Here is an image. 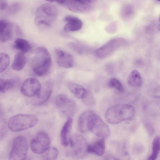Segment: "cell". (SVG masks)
I'll return each mask as SVG.
<instances>
[{"instance_id": "35", "label": "cell", "mask_w": 160, "mask_h": 160, "mask_svg": "<svg viewBox=\"0 0 160 160\" xmlns=\"http://www.w3.org/2000/svg\"><path fill=\"white\" fill-rule=\"evenodd\" d=\"M45 0L47 1L48 2H53L54 1H55V0Z\"/></svg>"}, {"instance_id": "25", "label": "cell", "mask_w": 160, "mask_h": 160, "mask_svg": "<svg viewBox=\"0 0 160 160\" xmlns=\"http://www.w3.org/2000/svg\"><path fill=\"white\" fill-rule=\"evenodd\" d=\"M14 80L0 78V93H4L12 88L14 85Z\"/></svg>"}, {"instance_id": "32", "label": "cell", "mask_w": 160, "mask_h": 160, "mask_svg": "<svg viewBox=\"0 0 160 160\" xmlns=\"http://www.w3.org/2000/svg\"><path fill=\"white\" fill-rule=\"evenodd\" d=\"M8 6V4L6 1L0 0V11L6 10Z\"/></svg>"}, {"instance_id": "12", "label": "cell", "mask_w": 160, "mask_h": 160, "mask_svg": "<svg viewBox=\"0 0 160 160\" xmlns=\"http://www.w3.org/2000/svg\"><path fill=\"white\" fill-rule=\"evenodd\" d=\"M123 39L120 38L113 39L95 52L96 56L99 58H102L112 53L121 44Z\"/></svg>"}, {"instance_id": "24", "label": "cell", "mask_w": 160, "mask_h": 160, "mask_svg": "<svg viewBox=\"0 0 160 160\" xmlns=\"http://www.w3.org/2000/svg\"><path fill=\"white\" fill-rule=\"evenodd\" d=\"M159 150L160 138L159 136H157L154 138L153 140L152 153L148 159L149 160L156 159L158 156Z\"/></svg>"}, {"instance_id": "19", "label": "cell", "mask_w": 160, "mask_h": 160, "mask_svg": "<svg viewBox=\"0 0 160 160\" xmlns=\"http://www.w3.org/2000/svg\"><path fill=\"white\" fill-rule=\"evenodd\" d=\"M27 62V58L24 53L19 52L15 56L12 67L14 70L20 71L22 69Z\"/></svg>"}, {"instance_id": "30", "label": "cell", "mask_w": 160, "mask_h": 160, "mask_svg": "<svg viewBox=\"0 0 160 160\" xmlns=\"http://www.w3.org/2000/svg\"><path fill=\"white\" fill-rule=\"evenodd\" d=\"M21 5L18 2H15L8 5L7 10V13L9 14H14L19 11Z\"/></svg>"}, {"instance_id": "33", "label": "cell", "mask_w": 160, "mask_h": 160, "mask_svg": "<svg viewBox=\"0 0 160 160\" xmlns=\"http://www.w3.org/2000/svg\"><path fill=\"white\" fill-rule=\"evenodd\" d=\"M85 2L87 3L88 4H91L94 2L96 0H80Z\"/></svg>"}, {"instance_id": "23", "label": "cell", "mask_w": 160, "mask_h": 160, "mask_svg": "<svg viewBox=\"0 0 160 160\" xmlns=\"http://www.w3.org/2000/svg\"><path fill=\"white\" fill-rule=\"evenodd\" d=\"M135 14V11L132 6L128 4L124 5L121 11V16L123 19L128 20L132 18Z\"/></svg>"}, {"instance_id": "14", "label": "cell", "mask_w": 160, "mask_h": 160, "mask_svg": "<svg viewBox=\"0 0 160 160\" xmlns=\"http://www.w3.org/2000/svg\"><path fill=\"white\" fill-rule=\"evenodd\" d=\"M67 7L71 11L76 13H82L89 11L92 8L91 4L80 0H68Z\"/></svg>"}, {"instance_id": "11", "label": "cell", "mask_w": 160, "mask_h": 160, "mask_svg": "<svg viewBox=\"0 0 160 160\" xmlns=\"http://www.w3.org/2000/svg\"><path fill=\"white\" fill-rule=\"evenodd\" d=\"M53 85L52 81L49 79L41 86L40 90L36 95V98L34 101V104L42 105L48 99L52 92Z\"/></svg>"}, {"instance_id": "20", "label": "cell", "mask_w": 160, "mask_h": 160, "mask_svg": "<svg viewBox=\"0 0 160 160\" xmlns=\"http://www.w3.org/2000/svg\"><path fill=\"white\" fill-rule=\"evenodd\" d=\"M128 83L135 87H139L142 84V79L139 72L134 70L130 73L128 79Z\"/></svg>"}, {"instance_id": "37", "label": "cell", "mask_w": 160, "mask_h": 160, "mask_svg": "<svg viewBox=\"0 0 160 160\" xmlns=\"http://www.w3.org/2000/svg\"></svg>"}, {"instance_id": "34", "label": "cell", "mask_w": 160, "mask_h": 160, "mask_svg": "<svg viewBox=\"0 0 160 160\" xmlns=\"http://www.w3.org/2000/svg\"><path fill=\"white\" fill-rule=\"evenodd\" d=\"M66 1L67 0H55V1L59 4H63L66 3Z\"/></svg>"}, {"instance_id": "10", "label": "cell", "mask_w": 160, "mask_h": 160, "mask_svg": "<svg viewBox=\"0 0 160 160\" xmlns=\"http://www.w3.org/2000/svg\"><path fill=\"white\" fill-rule=\"evenodd\" d=\"M41 85L39 81L34 78L26 80L22 85L21 91L24 95L28 97L35 96L40 90Z\"/></svg>"}, {"instance_id": "18", "label": "cell", "mask_w": 160, "mask_h": 160, "mask_svg": "<svg viewBox=\"0 0 160 160\" xmlns=\"http://www.w3.org/2000/svg\"><path fill=\"white\" fill-rule=\"evenodd\" d=\"M105 148L104 139L101 138L94 143L88 145L87 152L90 153L102 156L105 152Z\"/></svg>"}, {"instance_id": "2", "label": "cell", "mask_w": 160, "mask_h": 160, "mask_svg": "<svg viewBox=\"0 0 160 160\" xmlns=\"http://www.w3.org/2000/svg\"><path fill=\"white\" fill-rule=\"evenodd\" d=\"M135 109L132 105L126 104H117L112 106L106 112L105 117L110 123L116 124L132 118Z\"/></svg>"}, {"instance_id": "6", "label": "cell", "mask_w": 160, "mask_h": 160, "mask_svg": "<svg viewBox=\"0 0 160 160\" xmlns=\"http://www.w3.org/2000/svg\"><path fill=\"white\" fill-rule=\"evenodd\" d=\"M56 106L61 115L66 118H71L76 108L75 102L64 94L58 95L55 100Z\"/></svg>"}, {"instance_id": "17", "label": "cell", "mask_w": 160, "mask_h": 160, "mask_svg": "<svg viewBox=\"0 0 160 160\" xmlns=\"http://www.w3.org/2000/svg\"><path fill=\"white\" fill-rule=\"evenodd\" d=\"M64 21L67 22L64 27V30L68 31H75L80 30L82 28V21L76 17L68 16L65 17Z\"/></svg>"}, {"instance_id": "9", "label": "cell", "mask_w": 160, "mask_h": 160, "mask_svg": "<svg viewBox=\"0 0 160 160\" xmlns=\"http://www.w3.org/2000/svg\"><path fill=\"white\" fill-rule=\"evenodd\" d=\"M50 139L48 135L43 132H40L31 141L30 147L34 153H43L50 147Z\"/></svg>"}, {"instance_id": "22", "label": "cell", "mask_w": 160, "mask_h": 160, "mask_svg": "<svg viewBox=\"0 0 160 160\" xmlns=\"http://www.w3.org/2000/svg\"><path fill=\"white\" fill-rule=\"evenodd\" d=\"M68 87L70 91L79 99H82L87 91L82 86L75 83H70Z\"/></svg>"}, {"instance_id": "28", "label": "cell", "mask_w": 160, "mask_h": 160, "mask_svg": "<svg viewBox=\"0 0 160 160\" xmlns=\"http://www.w3.org/2000/svg\"><path fill=\"white\" fill-rule=\"evenodd\" d=\"M86 105L88 106H92L95 105V101L92 93L89 91L87 90V92L82 99Z\"/></svg>"}, {"instance_id": "8", "label": "cell", "mask_w": 160, "mask_h": 160, "mask_svg": "<svg viewBox=\"0 0 160 160\" xmlns=\"http://www.w3.org/2000/svg\"><path fill=\"white\" fill-rule=\"evenodd\" d=\"M69 142L72 151L75 156L82 158L87 152L88 145L85 138L81 135L73 134L70 136Z\"/></svg>"}, {"instance_id": "1", "label": "cell", "mask_w": 160, "mask_h": 160, "mask_svg": "<svg viewBox=\"0 0 160 160\" xmlns=\"http://www.w3.org/2000/svg\"><path fill=\"white\" fill-rule=\"evenodd\" d=\"M78 126L82 132L90 131L100 138L108 137L110 133L108 125L95 112L87 110L82 112L79 117Z\"/></svg>"}, {"instance_id": "31", "label": "cell", "mask_w": 160, "mask_h": 160, "mask_svg": "<svg viewBox=\"0 0 160 160\" xmlns=\"http://www.w3.org/2000/svg\"><path fill=\"white\" fill-rule=\"evenodd\" d=\"M68 47L72 50L79 54L84 52L85 48L83 46L76 42H71L68 43Z\"/></svg>"}, {"instance_id": "4", "label": "cell", "mask_w": 160, "mask_h": 160, "mask_svg": "<svg viewBox=\"0 0 160 160\" xmlns=\"http://www.w3.org/2000/svg\"><path fill=\"white\" fill-rule=\"evenodd\" d=\"M38 121L37 116L34 114H18L9 118L8 122V127L12 132H19L33 127L36 125Z\"/></svg>"}, {"instance_id": "5", "label": "cell", "mask_w": 160, "mask_h": 160, "mask_svg": "<svg viewBox=\"0 0 160 160\" xmlns=\"http://www.w3.org/2000/svg\"><path fill=\"white\" fill-rule=\"evenodd\" d=\"M56 7L50 3H46L37 9L34 22L37 25L49 26L56 20L58 15Z\"/></svg>"}, {"instance_id": "15", "label": "cell", "mask_w": 160, "mask_h": 160, "mask_svg": "<svg viewBox=\"0 0 160 160\" xmlns=\"http://www.w3.org/2000/svg\"><path fill=\"white\" fill-rule=\"evenodd\" d=\"M13 24L5 20H0V41L5 42L10 40L13 33Z\"/></svg>"}, {"instance_id": "7", "label": "cell", "mask_w": 160, "mask_h": 160, "mask_svg": "<svg viewBox=\"0 0 160 160\" xmlns=\"http://www.w3.org/2000/svg\"><path fill=\"white\" fill-rule=\"evenodd\" d=\"M28 149V143L27 139L22 136L17 137L13 141L9 159L22 160L25 159Z\"/></svg>"}, {"instance_id": "13", "label": "cell", "mask_w": 160, "mask_h": 160, "mask_svg": "<svg viewBox=\"0 0 160 160\" xmlns=\"http://www.w3.org/2000/svg\"><path fill=\"white\" fill-rule=\"evenodd\" d=\"M55 52L57 63L60 67L67 68L73 67L74 59L70 53L60 49H56Z\"/></svg>"}, {"instance_id": "29", "label": "cell", "mask_w": 160, "mask_h": 160, "mask_svg": "<svg viewBox=\"0 0 160 160\" xmlns=\"http://www.w3.org/2000/svg\"><path fill=\"white\" fill-rule=\"evenodd\" d=\"M109 85L110 87L114 88L119 92H122L124 91V88L122 83L115 78H112L110 80Z\"/></svg>"}, {"instance_id": "21", "label": "cell", "mask_w": 160, "mask_h": 160, "mask_svg": "<svg viewBox=\"0 0 160 160\" xmlns=\"http://www.w3.org/2000/svg\"><path fill=\"white\" fill-rule=\"evenodd\" d=\"M14 48L24 54L28 52L31 49V46L29 42L24 39L18 38L14 41Z\"/></svg>"}, {"instance_id": "3", "label": "cell", "mask_w": 160, "mask_h": 160, "mask_svg": "<svg viewBox=\"0 0 160 160\" xmlns=\"http://www.w3.org/2000/svg\"><path fill=\"white\" fill-rule=\"evenodd\" d=\"M32 69L34 73L39 76L47 75L49 72L52 64L51 55L45 47L37 48L32 61Z\"/></svg>"}, {"instance_id": "27", "label": "cell", "mask_w": 160, "mask_h": 160, "mask_svg": "<svg viewBox=\"0 0 160 160\" xmlns=\"http://www.w3.org/2000/svg\"><path fill=\"white\" fill-rule=\"evenodd\" d=\"M9 55L4 52L0 53V72L4 71L7 68L10 62Z\"/></svg>"}, {"instance_id": "36", "label": "cell", "mask_w": 160, "mask_h": 160, "mask_svg": "<svg viewBox=\"0 0 160 160\" xmlns=\"http://www.w3.org/2000/svg\"><path fill=\"white\" fill-rule=\"evenodd\" d=\"M157 0L158 1H160V0Z\"/></svg>"}, {"instance_id": "16", "label": "cell", "mask_w": 160, "mask_h": 160, "mask_svg": "<svg viewBox=\"0 0 160 160\" xmlns=\"http://www.w3.org/2000/svg\"><path fill=\"white\" fill-rule=\"evenodd\" d=\"M72 123L73 119L71 118H68L62 129L60 134L61 142L62 145L64 146H67L68 144Z\"/></svg>"}, {"instance_id": "26", "label": "cell", "mask_w": 160, "mask_h": 160, "mask_svg": "<svg viewBox=\"0 0 160 160\" xmlns=\"http://www.w3.org/2000/svg\"><path fill=\"white\" fill-rule=\"evenodd\" d=\"M42 154V158L44 159L52 160L57 158L58 152L55 147H49Z\"/></svg>"}]
</instances>
